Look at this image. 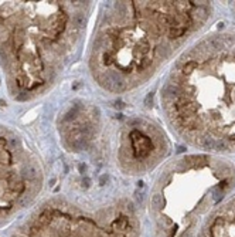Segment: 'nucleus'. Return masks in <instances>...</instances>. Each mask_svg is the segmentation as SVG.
<instances>
[{
	"label": "nucleus",
	"instance_id": "nucleus-1",
	"mask_svg": "<svg viewBox=\"0 0 235 237\" xmlns=\"http://www.w3.org/2000/svg\"><path fill=\"white\" fill-rule=\"evenodd\" d=\"M207 16V4L197 2H110L94 34L92 77L110 94L136 88Z\"/></svg>",
	"mask_w": 235,
	"mask_h": 237
},
{
	"label": "nucleus",
	"instance_id": "nucleus-2",
	"mask_svg": "<svg viewBox=\"0 0 235 237\" xmlns=\"http://www.w3.org/2000/svg\"><path fill=\"white\" fill-rule=\"evenodd\" d=\"M170 124L204 149L235 148V38L214 37L179 61L162 89Z\"/></svg>",
	"mask_w": 235,
	"mask_h": 237
},
{
	"label": "nucleus",
	"instance_id": "nucleus-3",
	"mask_svg": "<svg viewBox=\"0 0 235 237\" xmlns=\"http://www.w3.org/2000/svg\"><path fill=\"white\" fill-rule=\"evenodd\" d=\"M88 2L0 3V57L20 98L46 87L85 27Z\"/></svg>",
	"mask_w": 235,
	"mask_h": 237
},
{
	"label": "nucleus",
	"instance_id": "nucleus-4",
	"mask_svg": "<svg viewBox=\"0 0 235 237\" xmlns=\"http://www.w3.org/2000/svg\"><path fill=\"white\" fill-rule=\"evenodd\" d=\"M10 237H140V222L128 197L96 203L52 199L37 207Z\"/></svg>",
	"mask_w": 235,
	"mask_h": 237
},
{
	"label": "nucleus",
	"instance_id": "nucleus-5",
	"mask_svg": "<svg viewBox=\"0 0 235 237\" xmlns=\"http://www.w3.org/2000/svg\"><path fill=\"white\" fill-rule=\"evenodd\" d=\"M139 121L126 126L120 136L118 159L122 169L128 173H138L150 165V159L157 149V142L147 134Z\"/></svg>",
	"mask_w": 235,
	"mask_h": 237
},
{
	"label": "nucleus",
	"instance_id": "nucleus-6",
	"mask_svg": "<svg viewBox=\"0 0 235 237\" xmlns=\"http://www.w3.org/2000/svg\"><path fill=\"white\" fill-rule=\"evenodd\" d=\"M198 237H235V199L208 219Z\"/></svg>",
	"mask_w": 235,
	"mask_h": 237
}]
</instances>
